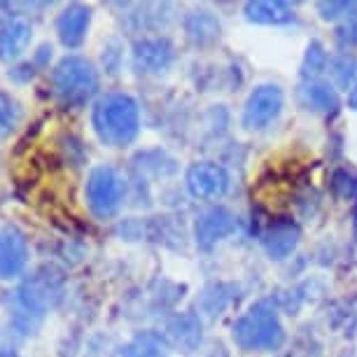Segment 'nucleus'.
Instances as JSON below:
<instances>
[{
	"mask_svg": "<svg viewBox=\"0 0 357 357\" xmlns=\"http://www.w3.org/2000/svg\"><path fill=\"white\" fill-rule=\"evenodd\" d=\"M19 119V107L10 96L0 93V140L8 138L17 126Z\"/></svg>",
	"mask_w": 357,
	"mask_h": 357,
	"instance_id": "19",
	"label": "nucleus"
},
{
	"mask_svg": "<svg viewBox=\"0 0 357 357\" xmlns=\"http://www.w3.org/2000/svg\"><path fill=\"white\" fill-rule=\"evenodd\" d=\"M346 68H355V61L353 59H348V56H341V59H336L334 61V70H332V75L336 77V82H339L341 86H348L350 84V79H353L355 73H346Z\"/></svg>",
	"mask_w": 357,
	"mask_h": 357,
	"instance_id": "20",
	"label": "nucleus"
},
{
	"mask_svg": "<svg viewBox=\"0 0 357 357\" xmlns=\"http://www.w3.org/2000/svg\"><path fill=\"white\" fill-rule=\"evenodd\" d=\"M33 38L31 24L22 17L0 15V61H15L29 50Z\"/></svg>",
	"mask_w": 357,
	"mask_h": 357,
	"instance_id": "9",
	"label": "nucleus"
},
{
	"mask_svg": "<svg viewBox=\"0 0 357 357\" xmlns=\"http://www.w3.org/2000/svg\"><path fill=\"white\" fill-rule=\"evenodd\" d=\"M29 264V241L22 229H0V280H15Z\"/></svg>",
	"mask_w": 357,
	"mask_h": 357,
	"instance_id": "8",
	"label": "nucleus"
},
{
	"mask_svg": "<svg viewBox=\"0 0 357 357\" xmlns=\"http://www.w3.org/2000/svg\"><path fill=\"white\" fill-rule=\"evenodd\" d=\"M122 357H168V341L157 332H140L124 346Z\"/></svg>",
	"mask_w": 357,
	"mask_h": 357,
	"instance_id": "16",
	"label": "nucleus"
},
{
	"mask_svg": "<svg viewBox=\"0 0 357 357\" xmlns=\"http://www.w3.org/2000/svg\"><path fill=\"white\" fill-rule=\"evenodd\" d=\"M234 215L225 211V208H213V211L204 213L197 220L194 227V236H197V245L201 250H211L218 241L225 238L227 234L234 231Z\"/></svg>",
	"mask_w": 357,
	"mask_h": 357,
	"instance_id": "12",
	"label": "nucleus"
},
{
	"mask_svg": "<svg viewBox=\"0 0 357 357\" xmlns=\"http://www.w3.org/2000/svg\"><path fill=\"white\" fill-rule=\"evenodd\" d=\"M33 77V66L26 63V66H19L10 73V79H17V82H26V79Z\"/></svg>",
	"mask_w": 357,
	"mask_h": 357,
	"instance_id": "23",
	"label": "nucleus"
},
{
	"mask_svg": "<svg viewBox=\"0 0 357 357\" xmlns=\"http://www.w3.org/2000/svg\"><path fill=\"white\" fill-rule=\"evenodd\" d=\"M336 38L343 47H355L357 45V17H350L346 24L336 31Z\"/></svg>",
	"mask_w": 357,
	"mask_h": 357,
	"instance_id": "21",
	"label": "nucleus"
},
{
	"mask_svg": "<svg viewBox=\"0 0 357 357\" xmlns=\"http://www.w3.org/2000/svg\"><path fill=\"white\" fill-rule=\"evenodd\" d=\"M91 24V10L82 3H73L68 5L56 19V33L59 40L63 43V47L68 50H77L84 43L86 31Z\"/></svg>",
	"mask_w": 357,
	"mask_h": 357,
	"instance_id": "10",
	"label": "nucleus"
},
{
	"mask_svg": "<svg viewBox=\"0 0 357 357\" xmlns=\"http://www.w3.org/2000/svg\"><path fill=\"white\" fill-rule=\"evenodd\" d=\"M245 17L255 24L280 26V24L292 22L294 12L289 10V5H285V3H248Z\"/></svg>",
	"mask_w": 357,
	"mask_h": 357,
	"instance_id": "15",
	"label": "nucleus"
},
{
	"mask_svg": "<svg viewBox=\"0 0 357 357\" xmlns=\"http://www.w3.org/2000/svg\"><path fill=\"white\" fill-rule=\"evenodd\" d=\"M91 126L107 147H126L140 131V110L129 93H105L91 110Z\"/></svg>",
	"mask_w": 357,
	"mask_h": 357,
	"instance_id": "1",
	"label": "nucleus"
},
{
	"mask_svg": "<svg viewBox=\"0 0 357 357\" xmlns=\"http://www.w3.org/2000/svg\"><path fill=\"white\" fill-rule=\"evenodd\" d=\"M52 89L66 105H84L98 89V73L89 59L73 54V56H66L54 66Z\"/></svg>",
	"mask_w": 357,
	"mask_h": 357,
	"instance_id": "3",
	"label": "nucleus"
},
{
	"mask_svg": "<svg viewBox=\"0 0 357 357\" xmlns=\"http://www.w3.org/2000/svg\"><path fill=\"white\" fill-rule=\"evenodd\" d=\"M63 289V278L59 271L45 266L38 268L29 280L22 282V287L15 292V325L22 332L36 329L50 308L59 301Z\"/></svg>",
	"mask_w": 357,
	"mask_h": 357,
	"instance_id": "2",
	"label": "nucleus"
},
{
	"mask_svg": "<svg viewBox=\"0 0 357 357\" xmlns=\"http://www.w3.org/2000/svg\"><path fill=\"white\" fill-rule=\"evenodd\" d=\"M296 241H299V229H296L292 222H275V225L268 229L264 245L271 257L282 259L294 250Z\"/></svg>",
	"mask_w": 357,
	"mask_h": 357,
	"instance_id": "13",
	"label": "nucleus"
},
{
	"mask_svg": "<svg viewBox=\"0 0 357 357\" xmlns=\"http://www.w3.org/2000/svg\"><path fill=\"white\" fill-rule=\"evenodd\" d=\"M350 105L357 107V84L353 86V91H350Z\"/></svg>",
	"mask_w": 357,
	"mask_h": 357,
	"instance_id": "24",
	"label": "nucleus"
},
{
	"mask_svg": "<svg viewBox=\"0 0 357 357\" xmlns=\"http://www.w3.org/2000/svg\"><path fill=\"white\" fill-rule=\"evenodd\" d=\"M0 357H19L15 350H0Z\"/></svg>",
	"mask_w": 357,
	"mask_h": 357,
	"instance_id": "25",
	"label": "nucleus"
},
{
	"mask_svg": "<svg viewBox=\"0 0 357 357\" xmlns=\"http://www.w3.org/2000/svg\"><path fill=\"white\" fill-rule=\"evenodd\" d=\"M187 190L194 199L218 201L229 192V173L213 161H199L187 171Z\"/></svg>",
	"mask_w": 357,
	"mask_h": 357,
	"instance_id": "7",
	"label": "nucleus"
},
{
	"mask_svg": "<svg viewBox=\"0 0 357 357\" xmlns=\"http://www.w3.org/2000/svg\"><path fill=\"white\" fill-rule=\"evenodd\" d=\"M187 33L197 43H211V40L220 36V24L211 12H194L187 19Z\"/></svg>",
	"mask_w": 357,
	"mask_h": 357,
	"instance_id": "17",
	"label": "nucleus"
},
{
	"mask_svg": "<svg viewBox=\"0 0 357 357\" xmlns=\"http://www.w3.org/2000/svg\"><path fill=\"white\" fill-rule=\"evenodd\" d=\"M327 61V56H325V52H322V47L315 43L308 47V54H306V68H313L311 73L315 75V73H320L322 70V66H325Z\"/></svg>",
	"mask_w": 357,
	"mask_h": 357,
	"instance_id": "22",
	"label": "nucleus"
},
{
	"mask_svg": "<svg viewBox=\"0 0 357 357\" xmlns=\"http://www.w3.org/2000/svg\"><path fill=\"white\" fill-rule=\"evenodd\" d=\"M285 339L275 311L268 304H257L234 325V341L243 350H275Z\"/></svg>",
	"mask_w": 357,
	"mask_h": 357,
	"instance_id": "4",
	"label": "nucleus"
},
{
	"mask_svg": "<svg viewBox=\"0 0 357 357\" xmlns=\"http://www.w3.org/2000/svg\"><path fill=\"white\" fill-rule=\"evenodd\" d=\"M304 93H306L308 105H311L313 110H325V112H329V110H336V105H339L336 91L329 84H325V82L308 84V89Z\"/></svg>",
	"mask_w": 357,
	"mask_h": 357,
	"instance_id": "18",
	"label": "nucleus"
},
{
	"mask_svg": "<svg viewBox=\"0 0 357 357\" xmlns=\"http://www.w3.org/2000/svg\"><path fill=\"white\" fill-rule=\"evenodd\" d=\"M133 63L140 73H164L173 63V45L166 38H145L133 47Z\"/></svg>",
	"mask_w": 357,
	"mask_h": 357,
	"instance_id": "11",
	"label": "nucleus"
},
{
	"mask_svg": "<svg viewBox=\"0 0 357 357\" xmlns=\"http://www.w3.org/2000/svg\"><path fill=\"white\" fill-rule=\"evenodd\" d=\"M280 110H282V91L275 84H261L248 98L243 110V126L250 131L266 129L268 124L275 122Z\"/></svg>",
	"mask_w": 357,
	"mask_h": 357,
	"instance_id": "6",
	"label": "nucleus"
},
{
	"mask_svg": "<svg viewBox=\"0 0 357 357\" xmlns=\"http://www.w3.org/2000/svg\"><path fill=\"white\" fill-rule=\"evenodd\" d=\"M168 336L178 348L190 353L201 343V322L194 315H178L168 325Z\"/></svg>",
	"mask_w": 357,
	"mask_h": 357,
	"instance_id": "14",
	"label": "nucleus"
},
{
	"mask_svg": "<svg viewBox=\"0 0 357 357\" xmlns=\"http://www.w3.org/2000/svg\"><path fill=\"white\" fill-rule=\"evenodd\" d=\"M126 194V183L119 175L117 168L112 166H96L86 178L84 185V199L93 218L110 220L122 208Z\"/></svg>",
	"mask_w": 357,
	"mask_h": 357,
	"instance_id": "5",
	"label": "nucleus"
}]
</instances>
